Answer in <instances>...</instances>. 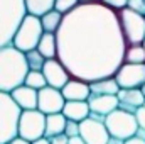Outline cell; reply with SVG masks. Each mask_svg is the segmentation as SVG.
Returning a JSON list of instances; mask_svg holds the SVG:
<instances>
[{
  "label": "cell",
  "mask_w": 145,
  "mask_h": 144,
  "mask_svg": "<svg viewBox=\"0 0 145 144\" xmlns=\"http://www.w3.org/2000/svg\"><path fill=\"white\" fill-rule=\"evenodd\" d=\"M78 5H79V0H56L54 10H57L59 14L66 15V14H69L71 10H74Z\"/></svg>",
  "instance_id": "484cf974"
},
{
  "label": "cell",
  "mask_w": 145,
  "mask_h": 144,
  "mask_svg": "<svg viewBox=\"0 0 145 144\" xmlns=\"http://www.w3.org/2000/svg\"><path fill=\"white\" fill-rule=\"evenodd\" d=\"M19 137L36 143L46 134V115L40 110H22L19 119Z\"/></svg>",
  "instance_id": "ba28073f"
},
{
  "label": "cell",
  "mask_w": 145,
  "mask_h": 144,
  "mask_svg": "<svg viewBox=\"0 0 145 144\" xmlns=\"http://www.w3.org/2000/svg\"><path fill=\"white\" fill-rule=\"evenodd\" d=\"M24 3H25V10L29 15L42 17L44 14L54 10L56 0H24Z\"/></svg>",
  "instance_id": "44dd1931"
},
{
  "label": "cell",
  "mask_w": 145,
  "mask_h": 144,
  "mask_svg": "<svg viewBox=\"0 0 145 144\" xmlns=\"http://www.w3.org/2000/svg\"><path fill=\"white\" fill-rule=\"evenodd\" d=\"M123 144H145V137H140V136H133L127 141H123Z\"/></svg>",
  "instance_id": "1f68e13d"
},
{
  "label": "cell",
  "mask_w": 145,
  "mask_h": 144,
  "mask_svg": "<svg viewBox=\"0 0 145 144\" xmlns=\"http://www.w3.org/2000/svg\"><path fill=\"white\" fill-rule=\"evenodd\" d=\"M100 2L116 12H120L121 9H127V5H128V0H100Z\"/></svg>",
  "instance_id": "83f0119b"
},
{
  "label": "cell",
  "mask_w": 145,
  "mask_h": 144,
  "mask_svg": "<svg viewBox=\"0 0 145 144\" xmlns=\"http://www.w3.org/2000/svg\"><path fill=\"white\" fill-rule=\"evenodd\" d=\"M42 75L46 78L47 87L56 88V90H63L64 85L71 80L69 71L63 66V63L56 58V59H46L44 68H42Z\"/></svg>",
  "instance_id": "7c38bea8"
},
{
  "label": "cell",
  "mask_w": 145,
  "mask_h": 144,
  "mask_svg": "<svg viewBox=\"0 0 145 144\" xmlns=\"http://www.w3.org/2000/svg\"><path fill=\"white\" fill-rule=\"evenodd\" d=\"M42 36H44V29L40 24V17L27 14L15 31V36L12 39V46L22 53H29L32 49H37Z\"/></svg>",
  "instance_id": "5b68a950"
},
{
  "label": "cell",
  "mask_w": 145,
  "mask_h": 144,
  "mask_svg": "<svg viewBox=\"0 0 145 144\" xmlns=\"http://www.w3.org/2000/svg\"><path fill=\"white\" fill-rule=\"evenodd\" d=\"M63 115H64L68 120L78 122V124L83 122V120H86V119L91 115L88 100H86V102H66V104H64V108H63Z\"/></svg>",
  "instance_id": "e0dca14e"
},
{
  "label": "cell",
  "mask_w": 145,
  "mask_h": 144,
  "mask_svg": "<svg viewBox=\"0 0 145 144\" xmlns=\"http://www.w3.org/2000/svg\"><path fill=\"white\" fill-rule=\"evenodd\" d=\"M64 136L68 139L78 137L79 136V124L78 122H72V120H68L66 122V129H64Z\"/></svg>",
  "instance_id": "4316f807"
},
{
  "label": "cell",
  "mask_w": 145,
  "mask_h": 144,
  "mask_svg": "<svg viewBox=\"0 0 145 144\" xmlns=\"http://www.w3.org/2000/svg\"><path fill=\"white\" fill-rule=\"evenodd\" d=\"M103 122L106 126L110 137L121 141V143L137 136V132H138V124H137L135 114L127 112L123 108H116L115 112H111L110 115L105 117Z\"/></svg>",
  "instance_id": "8992f818"
},
{
  "label": "cell",
  "mask_w": 145,
  "mask_h": 144,
  "mask_svg": "<svg viewBox=\"0 0 145 144\" xmlns=\"http://www.w3.org/2000/svg\"><path fill=\"white\" fill-rule=\"evenodd\" d=\"M49 143L51 144H69V139H68L64 134H61V136H56V137L49 139Z\"/></svg>",
  "instance_id": "4dcf8cb0"
},
{
  "label": "cell",
  "mask_w": 145,
  "mask_h": 144,
  "mask_svg": "<svg viewBox=\"0 0 145 144\" xmlns=\"http://www.w3.org/2000/svg\"><path fill=\"white\" fill-rule=\"evenodd\" d=\"M88 105H89V110H91V115L100 117L103 120H105L106 115L115 112L116 108H120L116 95H89Z\"/></svg>",
  "instance_id": "4fadbf2b"
},
{
  "label": "cell",
  "mask_w": 145,
  "mask_h": 144,
  "mask_svg": "<svg viewBox=\"0 0 145 144\" xmlns=\"http://www.w3.org/2000/svg\"><path fill=\"white\" fill-rule=\"evenodd\" d=\"M142 46H144V49H145V39H144V42H142Z\"/></svg>",
  "instance_id": "74e56055"
},
{
  "label": "cell",
  "mask_w": 145,
  "mask_h": 144,
  "mask_svg": "<svg viewBox=\"0 0 145 144\" xmlns=\"http://www.w3.org/2000/svg\"><path fill=\"white\" fill-rule=\"evenodd\" d=\"M25 15L24 0H0V48L12 44L15 31Z\"/></svg>",
  "instance_id": "3957f363"
},
{
  "label": "cell",
  "mask_w": 145,
  "mask_h": 144,
  "mask_svg": "<svg viewBox=\"0 0 145 144\" xmlns=\"http://www.w3.org/2000/svg\"><path fill=\"white\" fill-rule=\"evenodd\" d=\"M69 144H84V141L78 136V137H72V139H69Z\"/></svg>",
  "instance_id": "836d02e7"
},
{
  "label": "cell",
  "mask_w": 145,
  "mask_h": 144,
  "mask_svg": "<svg viewBox=\"0 0 145 144\" xmlns=\"http://www.w3.org/2000/svg\"><path fill=\"white\" fill-rule=\"evenodd\" d=\"M25 61H27L31 71H42L44 63H46V58H44L37 49H32V51L25 53Z\"/></svg>",
  "instance_id": "d4e9b609"
},
{
  "label": "cell",
  "mask_w": 145,
  "mask_h": 144,
  "mask_svg": "<svg viewBox=\"0 0 145 144\" xmlns=\"http://www.w3.org/2000/svg\"><path fill=\"white\" fill-rule=\"evenodd\" d=\"M66 122H68V119L63 115V112L46 115V134H44V137L46 139H52L56 136L64 134Z\"/></svg>",
  "instance_id": "ac0fdd59"
},
{
  "label": "cell",
  "mask_w": 145,
  "mask_h": 144,
  "mask_svg": "<svg viewBox=\"0 0 145 144\" xmlns=\"http://www.w3.org/2000/svg\"><path fill=\"white\" fill-rule=\"evenodd\" d=\"M32 144H51V143H49V139L42 137V139H39V141H36V143H32Z\"/></svg>",
  "instance_id": "e575fe53"
},
{
  "label": "cell",
  "mask_w": 145,
  "mask_h": 144,
  "mask_svg": "<svg viewBox=\"0 0 145 144\" xmlns=\"http://www.w3.org/2000/svg\"><path fill=\"white\" fill-rule=\"evenodd\" d=\"M29 71L25 53L15 49L12 44L0 48V92L10 93L22 87Z\"/></svg>",
  "instance_id": "7a4b0ae2"
},
{
  "label": "cell",
  "mask_w": 145,
  "mask_h": 144,
  "mask_svg": "<svg viewBox=\"0 0 145 144\" xmlns=\"http://www.w3.org/2000/svg\"><path fill=\"white\" fill-rule=\"evenodd\" d=\"M37 51L46 59H56L57 58V39H56V34L44 32V36L40 37V41H39Z\"/></svg>",
  "instance_id": "ffe728a7"
},
{
  "label": "cell",
  "mask_w": 145,
  "mask_h": 144,
  "mask_svg": "<svg viewBox=\"0 0 145 144\" xmlns=\"http://www.w3.org/2000/svg\"><path fill=\"white\" fill-rule=\"evenodd\" d=\"M100 0H79V3H96Z\"/></svg>",
  "instance_id": "d590c367"
},
{
  "label": "cell",
  "mask_w": 145,
  "mask_h": 144,
  "mask_svg": "<svg viewBox=\"0 0 145 144\" xmlns=\"http://www.w3.org/2000/svg\"><path fill=\"white\" fill-rule=\"evenodd\" d=\"M63 14H59L57 10H51L47 14H44L40 17V24H42V29L44 32H51V34H56L61 27V22H63Z\"/></svg>",
  "instance_id": "7402d4cb"
},
{
  "label": "cell",
  "mask_w": 145,
  "mask_h": 144,
  "mask_svg": "<svg viewBox=\"0 0 145 144\" xmlns=\"http://www.w3.org/2000/svg\"><path fill=\"white\" fill-rule=\"evenodd\" d=\"M10 95L20 110H36L37 108V97H39L37 90H32V88L22 85V87L12 90Z\"/></svg>",
  "instance_id": "2e32d148"
},
{
  "label": "cell",
  "mask_w": 145,
  "mask_h": 144,
  "mask_svg": "<svg viewBox=\"0 0 145 144\" xmlns=\"http://www.w3.org/2000/svg\"><path fill=\"white\" fill-rule=\"evenodd\" d=\"M118 104L120 108L135 114L140 107L145 105V97L140 88H132V90H120L118 92Z\"/></svg>",
  "instance_id": "9a60e30c"
},
{
  "label": "cell",
  "mask_w": 145,
  "mask_h": 144,
  "mask_svg": "<svg viewBox=\"0 0 145 144\" xmlns=\"http://www.w3.org/2000/svg\"><path fill=\"white\" fill-rule=\"evenodd\" d=\"M24 85H25V87H29V88H32V90H37V92L47 87L46 78H44L42 71H29V73H27V76H25Z\"/></svg>",
  "instance_id": "cb8c5ba5"
},
{
  "label": "cell",
  "mask_w": 145,
  "mask_h": 144,
  "mask_svg": "<svg viewBox=\"0 0 145 144\" xmlns=\"http://www.w3.org/2000/svg\"><path fill=\"white\" fill-rule=\"evenodd\" d=\"M79 137L84 144H110V137L103 119L89 115L86 120L79 122Z\"/></svg>",
  "instance_id": "9c48e42d"
},
{
  "label": "cell",
  "mask_w": 145,
  "mask_h": 144,
  "mask_svg": "<svg viewBox=\"0 0 145 144\" xmlns=\"http://www.w3.org/2000/svg\"><path fill=\"white\" fill-rule=\"evenodd\" d=\"M89 90H91V95H118L120 87L115 76H110V78H103L89 83Z\"/></svg>",
  "instance_id": "d6986e66"
},
{
  "label": "cell",
  "mask_w": 145,
  "mask_h": 144,
  "mask_svg": "<svg viewBox=\"0 0 145 144\" xmlns=\"http://www.w3.org/2000/svg\"><path fill=\"white\" fill-rule=\"evenodd\" d=\"M118 17L127 44L128 46L142 44L145 39V15L132 9H121L118 12Z\"/></svg>",
  "instance_id": "52a82bcc"
},
{
  "label": "cell",
  "mask_w": 145,
  "mask_h": 144,
  "mask_svg": "<svg viewBox=\"0 0 145 144\" xmlns=\"http://www.w3.org/2000/svg\"><path fill=\"white\" fill-rule=\"evenodd\" d=\"M64 97L61 93V90L46 87L42 90H39V97H37V110H40L44 115H51V114H59L64 108Z\"/></svg>",
  "instance_id": "8fae6325"
},
{
  "label": "cell",
  "mask_w": 145,
  "mask_h": 144,
  "mask_svg": "<svg viewBox=\"0 0 145 144\" xmlns=\"http://www.w3.org/2000/svg\"><path fill=\"white\" fill-rule=\"evenodd\" d=\"M115 80L120 90L142 88V85H145V65L123 63L115 75Z\"/></svg>",
  "instance_id": "30bf717a"
},
{
  "label": "cell",
  "mask_w": 145,
  "mask_h": 144,
  "mask_svg": "<svg viewBox=\"0 0 145 144\" xmlns=\"http://www.w3.org/2000/svg\"><path fill=\"white\" fill-rule=\"evenodd\" d=\"M61 93L66 102H86L91 95V90H89V83L78 80V78H71L64 85Z\"/></svg>",
  "instance_id": "5bb4252c"
},
{
  "label": "cell",
  "mask_w": 145,
  "mask_h": 144,
  "mask_svg": "<svg viewBox=\"0 0 145 144\" xmlns=\"http://www.w3.org/2000/svg\"><path fill=\"white\" fill-rule=\"evenodd\" d=\"M22 110L14 102L10 93L0 92V144L10 143L17 137L19 131V119Z\"/></svg>",
  "instance_id": "277c9868"
},
{
  "label": "cell",
  "mask_w": 145,
  "mask_h": 144,
  "mask_svg": "<svg viewBox=\"0 0 145 144\" xmlns=\"http://www.w3.org/2000/svg\"><path fill=\"white\" fill-rule=\"evenodd\" d=\"M135 119H137V124H138V129L145 131V105L140 107L135 112Z\"/></svg>",
  "instance_id": "f546056e"
},
{
  "label": "cell",
  "mask_w": 145,
  "mask_h": 144,
  "mask_svg": "<svg viewBox=\"0 0 145 144\" xmlns=\"http://www.w3.org/2000/svg\"><path fill=\"white\" fill-rule=\"evenodd\" d=\"M7 144H32V143H29V141H25V139H22V137H14L10 143H7Z\"/></svg>",
  "instance_id": "d6a6232c"
},
{
  "label": "cell",
  "mask_w": 145,
  "mask_h": 144,
  "mask_svg": "<svg viewBox=\"0 0 145 144\" xmlns=\"http://www.w3.org/2000/svg\"><path fill=\"white\" fill-rule=\"evenodd\" d=\"M127 9H132V10L145 15V0H128Z\"/></svg>",
  "instance_id": "f1b7e54d"
},
{
  "label": "cell",
  "mask_w": 145,
  "mask_h": 144,
  "mask_svg": "<svg viewBox=\"0 0 145 144\" xmlns=\"http://www.w3.org/2000/svg\"><path fill=\"white\" fill-rule=\"evenodd\" d=\"M57 59L71 78L93 83L115 76L125 63L127 41L118 12L96 3H79L63 17L56 32Z\"/></svg>",
  "instance_id": "6da1fadb"
},
{
  "label": "cell",
  "mask_w": 145,
  "mask_h": 144,
  "mask_svg": "<svg viewBox=\"0 0 145 144\" xmlns=\"http://www.w3.org/2000/svg\"><path fill=\"white\" fill-rule=\"evenodd\" d=\"M140 90H142V93H144V97H145V85H142V88H140Z\"/></svg>",
  "instance_id": "8d00e7d4"
},
{
  "label": "cell",
  "mask_w": 145,
  "mask_h": 144,
  "mask_svg": "<svg viewBox=\"0 0 145 144\" xmlns=\"http://www.w3.org/2000/svg\"><path fill=\"white\" fill-rule=\"evenodd\" d=\"M125 63H133V65H145V49L142 44L128 46L125 53Z\"/></svg>",
  "instance_id": "603a6c76"
}]
</instances>
